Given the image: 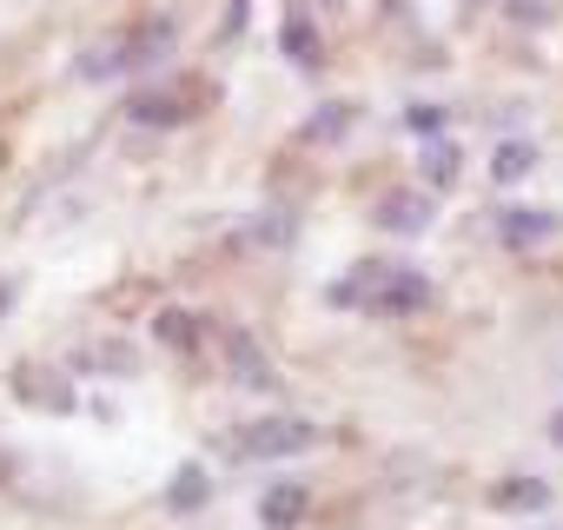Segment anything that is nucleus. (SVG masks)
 Here are the masks:
<instances>
[{"mask_svg": "<svg viewBox=\"0 0 563 530\" xmlns=\"http://www.w3.org/2000/svg\"><path fill=\"white\" fill-rule=\"evenodd\" d=\"M332 306L365 312V319H411V312L431 306V279L418 265H398V258H358L332 286Z\"/></svg>", "mask_w": 563, "mask_h": 530, "instance_id": "obj_1", "label": "nucleus"}, {"mask_svg": "<svg viewBox=\"0 0 563 530\" xmlns=\"http://www.w3.org/2000/svg\"><path fill=\"white\" fill-rule=\"evenodd\" d=\"M173 41H179V27H173L166 14L133 21V27H113L107 41H93V47L80 54V80H126V74H146V67H159V60L173 54Z\"/></svg>", "mask_w": 563, "mask_h": 530, "instance_id": "obj_2", "label": "nucleus"}, {"mask_svg": "<svg viewBox=\"0 0 563 530\" xmlns=\"http://www.w3.org/2000/svg\"><path fill=\"white\" fill-rule=\"evenodd\" d=\"M319 444V424L312 418H292V411H278V418H258L232 438V457L239 464H278V457H299Z\"/></svg>", "mask_w": 563, "mask_h": 530, "instance_id": "obj_3", "label": "nucleus"}, {"mask_svg": "<svg viewBox=\"0 0 563 530\" xmlns=\"http://www.w3.org/2000/svg\"><path fill=\"white\" fill-rule=\"evenodd\" d=\"M199 100H212V87H199V80H159V87H140V93L126 100V120L173 133V126H186V120L199 113Z\"/></svg>", "mask_w": 563, "mask_h": 530, "instance_id": "obj_4", "label": "nucleus"}, {"mask_svg": "<svg viewBox=\"0 0 563 530\" xmlns=\"http://www.w3.org/2000/svg\"><path fill=\"white\" fill-rule=\"evenodd\" d=\"M219 358H225V378H232L239 391H272V385H278L272 352H265L245 325H225V332H219Z\"/></svg>", "mask_w": 563, "mask_h": 530, "instance_id": "obj_5", "label": "nucleus"}, {"mask_svg": "<svg viewBox=\"0 0 563 530\" xmlns=\"http://www.w3.org/2000/svg\"><path fill=\"white\" fill-rule=\"evenodd\" d=\"M14 398L27 405V411H54V418H67L74 411V378L67 372H54V365H14Z\"/></svg>", "mask_w": 563, "mask_h": 530, "instance_id": "obj_6", "label": "nucleus"}, {"mask_svg": "<svg viewBox=\"0 0 563 530\" xmlns=\"http://www.w3.org/2000/svg\"><path fill=\"white\" fill-rule=\"evenodd\" d=\"M306 517H312V484L278 477V484L258 490V530H299Z\"/></svg>", "mask_w": 563, "mask_h": 530, "instance_id": "obj_7", "label": "nucleus"}, {"mask_svg": "<svg viewBox=\"0 0 563 530\" xmlns=\"http://www.w3.org/2000/svg\"><path fill=\"white\" fill-rule=\"evenodd\" d=\"M378 232H391V239H418V232H431V192H418V186H391L385 199H378Z\"/></svg>", "mask_w": 563, "mask_h": 530, "instance_id": "obj_8", "label": "nucleus"}, {"mask_svg": "<svg viewBox=\"0 0 563 530\" xmlns=\"http://www.w3.org/2000/svg\"><path fill=\"white\" fill-rule=\"evenodd\" d=\"M278 54H286L292 67H306V74L325 67V41H319V27H312V14H306V0H292L286 21H278Z\"/></svg>", "mask_w": 563, "mask_h": 530, "instance_id": "obj_9", "label": "nucleus"}, {"mask_svg": "<svg viewBox=\"0 0 563 530\" xmlns=\"http://www.w3.org/2000/svg\"><path fill=\"white\" fill-rule=\"evenodd\" d=\"M563 232V219L550 212V206H504L497 212V239L510 245V252H530V245H543V239H556Z\"/></svg>", "mask_w": 563, "mask_h": 530, "instance_id": "obj_10", "label": "nucleus"}, {"mask_svg": "<svg viewBox=\"0 0 563 530\" xmlns=\"http://www.w3.org/2000/svg\"><path fill=\"white\" fill-rule=\"evenodd\" d=\"M153 339H159L166 352L192 358V352L206 345V319H199V312H186V306H166V312H153Z\"/></svg>", "mask_w": 563, "mask_h": 530, "instance_id": "obj_11", "label": "nucleus"}, {"mask_svg": "<svg viewBox=\"0 0 563 530\" xmlns=\"http://www.w3.org/2000/svg\"><path fill=\"white\" fill-rule=\"evenodd\" d=\"M550 504H556V490H550L543 477H504V484H490V510L537 517V510H550Z\"/></svg>", "mask_w": 563, "mask_h": 530, "instance_id": "obj_12", "label": "nucleus"}, {"mask_svg": "<svg viewBox=\"0 0 563 530\" xmlns=\"http://www.w3.org/2000/svg\"><path fill=\"white\" fill-rule=\"evenodd\" d=\"M206 504H212V477H206V464H179L173 484H166V510H173V517H192V510H206Z\"/></svg>", "mask_w": 563, "mask_h": 530, "instance_id": "obj_13", "label": "nucleus"}, {"mask_svg": "<svg viewBox=\"0 0 563 530\" xmlns=\"http://www.w3.org/2000/svg\"><path fill=\"white\" fill-rule=\"evenodd\" d=\"M530 166H537V146L530 140H497V153H490V179L497 186H517Z\"/></svg>", "mask_w": 563, "mask_h": 530, "instance_id": "obj_14", "label": "nucleus"}, {"mask_svg": "<svg viewBox=\"0 0 563 530\" xmlns=\"http://www.w3.org/2000/svg\"><path fill=\"white\" fill-rule=\"evenodd\" d=\"M418 159H424V179H431V186H451V179H457V159H464V153H457V140H444V133H431Z\"/></svg>", "mask_w": 563, "mask_h": 530, "instance_id": "obj_15", "label": "nucleus"}, {"mask_svg": "<svg viewBox=\"0 0 563 530\" xmlns=\"http://www.w3.org/2000/svg\"><path fill=\"white\" fill-rule=\"evenodd\" d=\"M80 365H107L113 378H133V372H140V352L120 345V339H93V345L80 352Z\"/></svg>", "mask_w": 563, "mask_h": 530, "instance_id": "obj_16", "label": "nucleus"}, {"mask_svg": "<svg viewBox=\"0 0 563 530\" xmlns=\"http://www.w3.org/2000/svg\"><path fill=\"white\" fill-rule=\"evenodd\" d=\"M345 126H352V100H325V113H312V120H306V140H312V146H325V140H339Z\"/></svg>", "mask_w": 563, "mask_h": 530, "instance_id": "obj_17", "label": "nucleus"}, {"mask_svg": "<svg viewBox=\"0 0 563 530\" xmlns=\"http://www.w3.org/2000/svg\"><path fill=\"white\" fill-rule=\"evenodd\" d=\"M405 126H411V133H418V140H431V133H438V126H444V107H431V100H418V107H411V113H405Z\"/></svg>", "mask_w": 563, "mask_h": 530, "instance_id": "obj_18", "label": "nucleus"}, {"mask_svg": "<svg viewBox=\"0 0 563 530\" xmlns=\"http://www.w3.org/2000/svg\"><path fill=\"white\" fill-rule=\"evenodd\" d=\"M504 8H510L517 21H543V0H504Z\"/></svg>", "mask_w": 563, "mask_h": 530, "instance_id": "obj_19", "label": "nucleus"}, {"mask_svg": "<svg viewBox=\"0 0 563 530\" xmlns=\"http://www.w3.org/2000/svg\"><path fill=\"white\" fill-rule=\"evenodd\" d=\"M550 444H556V451H563V411H556V418H550Z\"/></svg>", "mask_w": 563, "mask_h": 530, "instance_id": "obj_20", "label": "nucleus"}, {"mask_svg": "<svg viewBox=\"0 0 563 530\" xmlns=\"http://www.w3.org/2000/svg\"><path fill=\"white\" fill-rule=\"evenodd\" d=\"M319 8H345V0H319Z\"/></svg>", "mask_w": 563, "mask_h": 530, "instance_id": "obj_21", "label": "nucleus"}]
</instances>
